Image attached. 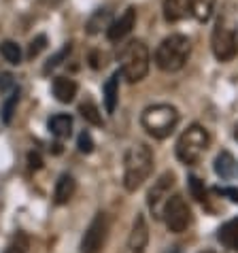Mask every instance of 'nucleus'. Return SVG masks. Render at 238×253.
Masks as SVG:
<instances>
[{
  "label": "nucleus",
  "instance_id": "obj_1",
  "mask_svg": "<svg viewBox=\"0 0 238 253\" xmlns=\"http://www.w3.org/2000/svg\"><path fill=\"white\" fill-rule=\"evenodd\" d=\"M153 170V151L147 145L138 143L125 151L123 158V187L128 192H136Z\"/></svg>",
  "mask_w": 238,
  "mask_h": 253
},
{
  "label": "nucleus",
  "instance_id": "obj_2",
  "mask_svg": "<svg viewBox=\"0 0 238 253\" xmlns=\"http://www.w3.org/2000/svg\"><path fill=\"white\" fill-rule=\"evenodd\" d=\"M192 53V43L183 34H170L156 49V64L164 73H177L185 66Z\"/></svg>",
  "mask_w": 238,
  "mask_h": 253
},
{
  "label": "nucleus",
  "instance_id": "obj_3",
  "mask_svg": "<svg viewBox=\"0 0 238 253\" xmlns=\"http://www.w3.org/2000/svg\"><path fill=\"white\" fill-rule=\"evenodd\" d=\"M141 124L147 130V134L153 138H166L172 134V130L179 124V111L172 104H153L147 107L141 115Z\"/></svg>",
  "mask_w": 238,
  "mask_h": 253
},
{
  "label": "nucleus",
  "instance_id": "obj_4",
  "mask_svg": "<svg viewBox=\"0 0 238 253\" xmlns=\"http://www.w3.org/2000/svg\"><path fill=\"white\" fill-rule=\"evenodd\" d=\"M119 62H121L119 73L128 79V83H138L149 73V49L143 41H130L119 53Z\"/></svg>",
  "mask_w": 238,
  "mask_h": 253
},
{
  "label": "nucleus",
  "instance_id": "obj_5",
  "mask_svg": "<svg viewBox=\"0 0 238 253\" xmlns=\"http://www.w3.org/2000/svg\"><path fill=\"white\" fill-rule=\"evenodd\" d=\"M208 145H211V136H208L206 128L194 124L177 140V158L183 164H196V162L204 156Z\"/></svg>",
  "mask_w": 238,
  "mask_h": 253
},
{
  "label": "nucleus",
  "instance_id": "obj_6",
  "mask_svg": "<svg viewBox=\"0 0 238 253\" xmlns=\"http://www.w3.org/2000/svg\"><path fill=\"white\" fill-rule=\"evenodd\" d=\"M211 47H213L215 58L219 62H230V60L236 58V53H238V37L234 32V28L228 26L223 19H219L217 26L213 28Z\"/></svg>",
  "mask_w": 238,
  "mask_h": 253
},
{
  "label": "nucleus",
  "instance_id": "obj_7",
  "mask_svg": "<svg viewBox=\"0 0 238 253\" xmlns=\"http://www.w3.org/2000/svg\"><path fill=\"white\" fill-rule=\"evenodd\" d=\"M162 219L166 221V228L174 232V234H181L190 228L192 223V211L187 207L185 198L181 194H174L168 198L166 207H164V217Z\"/></svg>",
  "mask_w": 238,
  "mask_h": 253
},
{
  "label": "nucleus",
  "instance_id": "obj_8",
  "mask_svg": "<svg viewBox=\"0 0 238 253\" xmlns=\"http://www.w3.org/2000/svg\"><path fill=\"white\" fill-rule=\"evenodd\" d=\"M172 187H174V174L168 170L153 183L149 194H147V205H149V211L156 219H162L164 217V207H166L168 198H170Z\"/></svg>",
  "mask_w": 238,
  "mask_h": 253
},
{
  "label": "nucleus",
  "instance_id": "obj_9",
  "mask_svg": "<svg viewBox=\"0 0 238 253\" xmlns=\"http://www.w3.org/2000/svg\"><path fill=\"white\" fill-rule=\"evenodd\" d=\"M107 232H109L107 215L98 213L81 238V253H100L104 247V241H107Z\"/></svg>",
  "mask_w": 238,
  "mask_h": 253
},
{
  "label": "nucleus",
  "instance_id": "obj_10",
  "mask_svg": "<svg viewBox=\"0 0 238 253\" xmlns=\"http://www.w3.org/2000/svg\"><path fill=\"white\" fill-rule=\"evenodd\" d=\"M134 24H136V6H128V9H125L115 22H111V26L107 28V39L111 43H119V41H123L132 32Z\"/></svg>",
  "mask_w": 238,
  "mask_h": 253
},
{
  "label": "nucleus",
  "instance_id": "obj_11",
  "mask_svg": "<svg viewBox=\"0 0 238 253\" xmlns=\"http://www.w3.org/2000/svg\"><path fill=\"white\" fill-rule=\"evenodd\" d=\"M192 13L190 0H164V17L166 22H181Z\"/></svg>",
  "mask_w": 238,
  "mask_h": 253
},
{
  "label": "nucleus",
  "instance_id": "obj_12",
  "mask_svg": "<svg viewBox=\"0 0 238 253\" xmlns=\"http://www.w3.org/2000/svg\"><path fill=\"white\" fill-rule=\"evenodd\" d=\"M215 172H217V177H221L223 181H230V179H234L238 174V164H236V160H234V156L230 151H221L219 156H217Z\"/></svg>",
  "mask_w": 238,
  "mask_h": 253
},
{
  "label": "nucleus",
  "instance_id": "obj_13",
  "mask_svg": "<svg viewBox=\"0 0 238 253\" xmlns=\"http://www.w3.org/2000/svg\"><path fill=\"white\" fill-rule=\"evenodd\" d=\"M77 89H79V85L73 79H68V77H55L53 79V96L60 102H64V104L73 102L77 96Z\"/></svg>",
  "mask_w": 238,
  "mask_h": 253
},
{
  "label": "nucleus",
  "instance_id": "obj_14",
  "mask_svg": "<svg viewBox=\"0 0 238 253\" xmlns=\"http://www.w3.org/2000/svg\"><path fill=\"white\" fill-rule=\"evenodd\" d=\"M75 192H77V181L73 179V174H62L58 183H55V192H53L55 205H66L75 196Z\"/></svg>",
  "mask_w": 238,
  "mask_h": 253
},
{
  "label": "nucleus",
  "instance_id": "obj_15",
  "mask_svg": "<svg viewBox=\"0 0 238 253\" xmlns=\"http://www.w3.org/2000/svg\"><path fill=\"white\" fill-rule=\"evenodd\" d=\"M47 128H49V132H51L53 136L68 138V136H71V132H73V117L68 113H58V115L49 117Z\"/></svg>",
  "mask_w": 238,
  "mask_h": 253
},
{
  "label": "nucleus",
  "instance_id": "obj_16",
  "mask_svg": "<svg viewBox=\"0 0 238 253\" xmlns=\"http://www.w3.org/2000/svg\"><path fill=\"white\" fill-rule=\"evenodd\" d=\"M217 238L226 249L236 251L238 253V217L236 219H230L228 223H223L217 232Z\"/></svg>",
  "mask_w": 238,
  "mask_h": 253
},
{
  "label": "nucleus",
  "instance_id": "obj_17",
  "mask_svg": "<svg viewBox=\"0 0 238 253\" xmlns=\"http://www.w3.org/2000/svg\"><path fill=\"white\" fill-rule=\"evenodd\" d=\"M119 70L109 77V81L104 83V107H107V113H115V107H117V98H119Z\"/></svg>",
  "mask_w": 238,
  "mask_h": 253
},
{
  "label": "nucleus",
  "instance_id": "obj_18",
  "mask_svg": "<svg viewBox=\"0 0 238 253\" xmlns=\"http://www.w3.org/2000/svg\"><path fill=\"white\" fill-rule=\"evenodd\" d=\"M111 26V11L109 9H98L92 13V17L87 19L85 24V32L87 34H98L102 28H109Z\"/></svg>",
  "mask_w": 238,
  "mask_h": 253
},
{
  "label": "nucleus",
  "instance_id": "obj_19",
  "mask_svg": "<svg viewBox=\"0 0 238 253\" xmlns=\"http://www.w3.org/2000/svg\"><path fill=\"white\" fill-rule=\"evenodd\" d=\"M215 2L217 0H190V4H192V15L198 19V22H208L213 15V11H215Z\"/></svg>",
  "mask_w": 238,
  "mask_h": 253
},
{
  "label": "nucleus",
  "instance_id": "obj_20",
  "mask_svg": "<svg viewBox=\"0 0 238 253\" xmlns=\"http://www.w3.org/2000/svg\"><path fill=\"white\" fill-rule=\"evenodd\" d=\"M79 113H81V117L85 119L87 124H92V126H102L100 109H98L96 104H94L92 100H89V98H87L85 102H81V104H79Z\"/></svg>",
  "mask_w": 238,
  "mask_h": 253
},
{
  "label": "nucleus",
  "instance_id": "obj_21",
  "mask_svg": "<svg viewBox=\"0 0 238 253\" xmlns=\"http://www.w3.org/2000/svg\"><path fill=\"white\" fill-rule=\"evenodd\" d=\"M0 53H2V58L9 62V64H19V62H22V49H19L17 43H13V41L0 43Z\"/></svg>",
  "mask_w": 238,
  "mask_h": 253
},
{
  "label": "nucleus",
  "instance_id": "obj_22",
  "mask_svg": "<svg viewBox=\"0 0 238 253\" xmlns=\"http://www.w3.org/2000/svg\"><path fill=\"white\" fill-rule=\"evenodd\" d=\"M17 102H19V87L11 89V96L6 98V102H4V107H2V122H4V124H11V119H13V113H15Z\"/></svg>",
  "mask_w": 238,
  "mask_h": 253
},
{
  "label": "nucleus",
  "instance_id": "obj_23",
  "mask_svg": "<svg viewBox=\"0 0 238 253\" xmlns=\"http://www.w3.org/2000/svg\"><path fill=\"white\" fill-rule=\"evenodd\" d=\"M4 253H28V236L24 232H17L13 236V241L9 243V247L4 249Z\"/></svg>",
  "mask_w": 238,
  "mask_h": 253
},
{
  "label": "nucleus",
  "instance_id": "obj_24",
  "mask_svg": "<svg viewBox=\"0 0 238 253\" xmlns=\"http://www.w3.org/2000/svg\"><path fill=\"white\" fill-rule=\"evenodd\" d=\"M71 49H73V45H71V43H66L64 47L60 49L58 53L53 55V58H49V62H47L45 68H43V73H51V70H53L55 66H60V64H62V60H66V58H68V53H71Z\"/></svg>",
  "mask_w": 238,
  "mask_h": 253
},
{
  "label": "nucleus",
  "instance_id": "obj_25",
  "mask_svg": "<svg viewBox=\"0 0 238 253\" xmlns=\"http://www.w3.org/2000/svg\"><path fill=\"white\" fill-rule=\"evenodd\" d=\"M190 187H192V194L198 202H206V189L204 183L198 179V177H190Z\"/></svg>",
  "mask_w": 238,
  "mask_h": 253
},
{
  "label": "nucleus",
  "instance_id": "obj_26",
  "mask_svg": "<svg viewBox=\"0 0 238 253\" xmlns=\"http://www.w3.org/2000/svg\"><path fill=\"white\" fill-rule=\"evenodd\" d=\"M47 47V37L45 34H39L34 41H30V47H28V58H37V55Z\"/></svg>",
  "mask_w": 238,
  "mask_h": 253
},
{
  "label": "nucleus",
  "instance_id": "obj_27",
  "mask_svg": "<svg viewBox=\"0 0 238 253\" xmlns=\"http://www.w3.org/2000/svg\"><path fill=\"white\" fill-rule=\"evenodd\" d=\"M77 147H79V151H81V153H92V151H94V140H92V134L83 130L81 134H79V143H77Z\"/></svg>",
  "mask_w": 238,
  "mask_h": 253
},
{
  "label": "nucleus",
  "instance_id": "obj_28",
  "mask_svg": "<svg viewBox=\"0 0 238 253\" xmlns=\"http://www.w3.org/2000/svg\"><path fill=\"white\" fill-rule=\"evenodd\" d=\"M9 89H15V79H13V75L2 73L0 75V94L9 92Z\"/></svg>",
  "mask_w": 238,
  "mask_h": 253
},
{
  "label": "nucleus",
  "instance_id": "obj_29",
  "mask_svg": "<svg viewBox=\"0 0 238 253\" xmlns=\"http://www.w3.org/2000/svg\"><path fill=\"white\" fill-rule=\"evenodd\" d=\"M28 164H30L32 170H39L43 166V160H40V153L39 151H30L28 153Z\"/></svg>",
  "mask_w": 238,
  "mask_h": 253
},
{
  "label": "nucleus",
  "instance_id": "obj_30",
  "mask_svg": "<svg viewBox=\"0 0 238 253\" xmlns=\"http://www.w3.org/2000/svg\"><path fill=\"white\" fill-rule=\"evenodd\" d=\"M215 192L221 196H228L232 202H238V189H234V187H217Z\"/></svg>",
  "mask_w": 238,
  "mask_h": 253
},
{
  "label": "nucleus",
  "instance_id": "obj_31",
  "mask_svg": "<svg viewBox=\"0 0 238 253\" xmlns=\"http://www.w3.org/2000/svg\"><path fill=\"white\" fill-rule=\"evenodd\" d=\"M89 60H92V68H100V66H104V55H102V58H100V55H98V53H92V58H89Z\"/></svg>",
  "mask_w": 238,
  "mask_h": 253
},
{
  "label": "nucleus",
  "instance_id": "obj_32",
  "mask_svg": "<svg viewBox=\"0 0 238 253\" xmlns=\"http://www.w3.org/2000/svg\"><path fill=\"white\" fill-rule=\"evenodd\" d=\"M234 136H236V140H238V126H236V134H234Z\"/></svg>",
  "mask_w": 238,
  "mask_h": 253
},
{
  "label": "nucleus",
  "instance_id": "obj_33",
  "mask_svg": "<svg viewBox=\"0 0 238 253\" xmlns=\"http://www.w3.org/2000/svg\"><path fill=\"white\" fill-rule=\"evenodd\" d=\"M204 253H215V251H204Z\"/></svg>",
  "mask_w": 238,
  "mask_h": 253
}]
</instances>
